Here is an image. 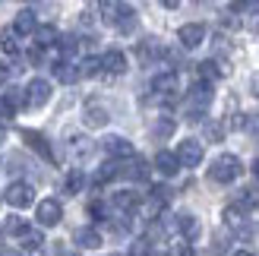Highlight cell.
<instances>
[{"label": "cell", "mask_w": 259, "mask_h": 256, "mask_svg": "<svg viewBox=\"0 0 259 256\" xmlns=\"http://www.w3.org/2000/svg\"><path fill=\"white\" fill-rule=\"evenodd\" d=\"M209 177L215 184H234L240 177V158L237 155H218L209 168Z\"/></svg>", "instance_id": "obj_1"}, {"label": "cell", "mask_w": 259, "mask_h": 256, "mask_svg": "<svg viewBox=\"0 0 259 256\" xmlns=\"http://www.w3.org/2000/svg\"><path fill=\"white\" fill-rule=\"evenodd\" d=\"M22 101H25V108H45L51 101V82L48 79H32L22 92Z\"/></svg>", "instance_id": "obj_2"}, {"label": "cell", "mask_w": 259, "mask_h": 256, "mask_svg": "<svg viewBox=\"0 0 259 256\" xmlns=\"http://www.w3.org/2000/svg\"><path fill=\"white\" fill-rule=\"evenodd\" d=\"M202 143L199 139H184V143L177 146V161H180V168H199L202 164Z\"/></svg>", "instance_id": "obj_3"}, {"label": "cell", "mask_w": 259, "mask_h": 256, "mask_svg": "<svg viewBox=\"0 0 259 256\" xmlns=\"http://www.w3.org/2000/svg\"><path fill=\"white\" fill-rule=\"evenodd\" d=\"M7 202L13 209H29L32 202H35V190L29 184H22V181H13L7 187Z\"/></svg>", "instance_id": "obj_4"}, {"label": "cell", "mask_w": 259, "mask_h": 256, "mask_svg": "<svg viewBox=\"0 0 259 256\" xmlns=\"http://www.w3.org/2000/svg\"><path fill=\"white\" fill-rule=\"evenodd\" d=\"M35 219L41 228H54L60 219H63V206L57 199H41L38 202V209H35Z\"/></svg>", "instance_id": "obj_5"}, {"label": "cell", "mask_w": 259, "mask_h": 256, "mask_svg": "<svg viewBox=\"0 0 259 256\" xmlns=\"http://www.w3.org/2000/svg\"><path fill=\"white\" fill-rule=\"evenodd\" d=\"M209 101H212V82H196L190 89V95H187V111H205L209 108Z\"/></svg>", "instance_id": "obj_6"}, {"label": "cell", "mask_w": 259, "mask_h": 256, "mask_svg": "<svg viewBox=\"0 0 259 256\" xmlns=\"http://www.w3.org/2000/svg\"><path fill=\"white\" fill-rule=\"evenodd\" d=\"M177 41L184 45V48H199V45L205 41V25H202V22H187V25H180Z\"/></svg>", "instance_id": "obj_7"}, {"label": "cell", "mask_w": 259, "mask_h": 256, "mask_svg": "<svg viewBox=\"0 0 259 256\" xmlns=\"http://www.w3.org/2000/svg\"><path fill=\"white\" fill-rule=\"evenodd\" d=\"M105 152H108L111 158H130V155H136L133 143H130V139H123V136H108V139H105Z\"/></svg>", "instance_id": "obj_8"}, {"label": "cell", "mask_w": 259, "mask_h": 256, "mask_svg": "<svg viewBox=\"0 0 259 256\" xmlns=\"http://www.w3.org/2000/svg\"><path fill=\"white\" fill-rule=\"evenodd\" d=\"M22 139H25V146L35 149V152H38V155H41L45 161H54V152H51L48 139H45L41 133H35V130H22Z\"/></svg>", "instance_id": "obj_9"}, {"label": "cell", "mask_w": 259, "mask_h": 256, "mask_svg": "<svg viewBox=\"0 0 259 256\" xmlns=\"http://www.w3.org/2000/svg\"><path fill=\"white\" fill-rule=\"evenodd\" d=\"M111 25H117L120 32H133L136 29V10L133 7H126V4H117V13H114V22Z\"/></svg>", "instance_id": "obj_10"}, {"label": "cell", "mask_w": 259, "mask_h": 256, "mask_svg": "<svg viewBox=\"0 0 259 256\" xmlns=\"http://www.w3.org/2000/svg\"><path fill=\"white\" fill-rule=\"evenodd\" d=\"M117 174L130 177V181H146V177H149V168H146V161H142V158L130 155V164H117Z\"/></svg>", "instance_id": "obj_11"}, {"label": "cell", "mask_w": 259, "mask_h": 256, "mask_svg": "<svg viewBox=\"0 0 259 256\" xmlns=\"http://www.w3.org/2000/svg\"><path fill=\"white\" fill-rule=\"evenodd\" d=\"M98 60H101V70H105V73L120 76L126 70V54H123V51H108V54L98 57Z\"/></svg>", "instance_id": "obj_12"}, {"label": "cell", "mask_w": 259, "mask_h": 256, "mask_svg": "<svg viewBox=\"0 0 259 256\" xmlns=\"http://www.w3.org/2000/svg\"><path fill=\"white\" fill-rule=\"evenodd\" d=\"M85 126H92V130H98V126L108 123V108L105 105H95V101H89L85 105Z\"/></svg>", "instance_id": "obj_13"}, {"label": "cell", "mask_w": 259, "mask_h": 256, "mask_svg": "<svg viewBox=\"0 0 259 256\" xmlns=\"http://www.w3.org/2000/svg\"><path fill=\"white\" fill-rule=\"evenodd\" d=\"M177 86H180L177 73H161V76H155V79H152V92H158V95H174Z\"/></svg>", "instance_id": "obj_14"}, {"label": "cell", "mask_w": 259, "mask_h": 256, "mask_svg": "<svg viewBox=\"0 0 259 256\" xmlns=\"http://www.w3.org/2000/svg\"><path fill=\"white\" fill-rule=\"evenodd\" d=\"M35 29H38L35 13H32V10H19L16 19H13V32H16V35H32Z\"/></svg>", "instance_id": "obj_15"}, {"label": "cell", "mask_w": 259, "mask_h": 256, "mask_svg": "<svg viewBox=\"0 0 259 256\" xmlns=\"http://www.w3.org/2000/svg\"><path fill=\"white\" fill-rule=\"evenodd\" d=\"M196 73H199L202 82H215V79H222V76L228 73V67H222V63H215V60H202L196 67Z\"/></svg>", "instance_id": "obj_16"}, {"label": "cell", "mask_w": 259, "mask_h": 256, "mask_svg": "<svg viewBox=\"0 0 259 256\" xmlns=\"http://www.w3.org/2000/svg\"><path fill=\"white\" fill-rule=\"evenodd\" d=\"M155 168H158L164 177H174L180 171V161H177L174 152H158V155H155Z\"/></svg>", "instance_id": "obj_17"}, {"label": "cell", "mask_w": 259, "mask_h": 256, "mask_svg": "<svg viewBox=\"0 0 259 256\" xmlns=\"http://www.w3.org/2000/svg\"><path fill=\"white\" fill-rule=\"evenodd\" d=\"M225 225L234 228V231L247 228V209H243V206H228L225 209Z\"/></svg>", "instance_id": "obj_18"}, {"label": "cell", "mask_w": 259, "mask_h": 256, "mask_svg": "<svg viewBox=\"0 0 259 256\" xmlns=\"http://www.w3.org/2000/svg\"><path fill=\"white\" fill-rule=\"evenodd\" d=\"M76 244L82 250H95V247H101V234L95 228H79V231H76Z\"/></svg>", "instance_id": "obj_19"}, {"label": "cell", "mask_w": 259, "mask_h": 256, "mask_svg": "<svg viewBox=\"0 0 259 256\" xmlns=\"http://www.w3.org/2000/svg\"><path fill=\"white\" fill-rule=\"evenodd\" d=\"M114 209H120V212L139 209V193H130V190H123V193H114Z\"/></svg>", "instance_id": "obj_20"}, {"label": "cell", "mask_w": 259, "mask_h": 256, "mask_svg": "<svg viewBox=\"0 0 259 256\" xmlns=\"http://www.w3.org/2000/svg\"><path fill=\"white\" fill-rule=\"evenodd\" d=\"M35 45L38 48H51V45H57V29L54 25H41V29H35Z\"/></svg>", "instance_id": "obj_21"}, {"label": "cell", "mask_w": 259, "mask_h": 256, "mask_svg": "<svg viewBox=\"0 0 259 256\" xmlns=\"http://www.w3.org/2000/svg\"><path fill=\"white\" fill-rule=\"evenodd\" d=\"M41 244H45V237H41V231H35V228H25L19 234V247L22 250H38Z\"/></svg>", "instance_id": "obj_22"}, {"label": "cell", "mask_w": 259, "mask_h": 256, "mask_svg": "<svg viewBox=\"0 0 259 256\" xmlns=\"http://www.w3.org/2000/svg\"><path fill=\"white\" fill-rule=\"evenodd\" d=\"M54 76H57V79H60V82H67V86H70V82H76V79H79V76H82V73H79V70H76V67H73V63H67V60H60V63H57V67H54Z\"/></svg>", "instance_id": "obj_23"}, {"label": "cell", "mask_w": 259, "mask_h": 256, "mask_svg": "<svg viewBox=\"0 0 259 256\" xmlns=\"http://www.w3.org/2000/svg\"><path fill=\"white\" fill-rule=\"evenodd\" d=\"M19 105H25V101H22V95H16V92H7L4 98H0V114H7V117H13V111H16Z\"/></svg>", "instance_id": "obj_24"}, {"label": "cell", "mask_w": 259, "mask_h": 256, "mask_svg": "<svg viewBox=\"0 0 259 256\" xmlns=\"http://www.w3.org/2000/svg\"><path fill=\"white\" fill-rule=\"evenodd\" d=\"M114 177H120V174H117V161H108V164H101V168L95 171V184L101 187V184L114 181Z\"/></svg>", "instance_id": "obj_25"}, {"label": "cell", "mask_w": 259, "mask_h": 256, "mask_svg": "<svg viewBox=\"0 0 259 256\" xmlns=\"http://www.w3.org/2000/svg\"><path fill=\"white\" fill-rule=\"evenodd\" d=\"M177 228H180V234H184V237H196V234H199V222L193 219V215H180V219H177Z\"/></svg>", "instance_id": "obj_26"}, {"label": "cell", "mask_w": 259, "mask_h": 256, "mask_svg": "<svg viewBox=\"0 0 259 256\" xmlns=\"http://www.w3.org/2000/svg\"><path fill=\"white\" fill-rule=\"evenodd\" d=\"M174 130H177V123H174L171 117H161V120H155V126H152V133L158 136V139H167V136H174Z\"/></svg>", "instance_id": "obj_27"}, {"label": "cell", "mask_w": 259, "mask_h": 256, "mask_svg": "<svg viewBox=\"0 0 259 256\" xmlns=\"http://www.w3.org/2000/svg\"><path fill=\"white\" fill-rule=\"evenodd\" d=\"M82 184H85V174H82V171H70V174H67V184H63V187H67V193H79Z\"/></svg>", "instance_id": "obj_28"}, {"label": "cell", "mask_w": 259, "mask_h": 256, "mask_svg": "<svg viewBox=\"0 0 259 256\" xmlns=\"http://www.w3.org/2000/svg\"><path fill=\"white\" fill-rule=\"evenodd\" d=\"M0 48H4L7 54H13V57L19 54V41H16V32H13V29H10L7 35H4V41H0Z\"/></svg>", "instance_id": "obj_29"}, {"label": "cell", "mask_w": 259, "mask_h": 256, "mask_svg": "<svg viewBox=\"0 0 259 256\" xmlns=\"http://www.w3.org/2000/svg\"><path fill=\"white\" fill-rule=\"evenodd\" d=\"M171 256H196L190 247V240H177V244H171V250H167Z\"/></svg>", "instance_id": "obj_30"}, {"label": "cell", "mask_w": 259, "mask_h": 256, "mask_svg": "<svg viewBox=\"0 0 259 256\" xmlns=\"http://www.w3.org/2000/svg\"><path fill=\"white\" fill-rule=\"evenodd\" d=\"M89 215H92V219L95 222H105V215H108V206H105V202H89Z\"/></svg>", "instance_id": "obj_31"}, {"label": "cell", "mask_w": 259, "mask_h": 256, "mask_svg": "<svg viewBox=\"0 0 259 256\" xmlns=\"http://www.w3.org/2000/svg\"><path fill=\"white\" fill-rule=\"evenodd\" d=\"M130 256H152V244L149 240H136V244L130 247Z\"/></svg>", "instance_id": "obj_32"}, {"label": "cell", "mask_w": 259, "mask_h": 256, "mask_svg": "<svg viewBox=\"0 0 259 256\" xmlns=\"http://www.w3.org/2000/svg\"><path fill=\"white\" fill-rule=\"evenodd\" d=\"M205 136H209V139H222L225 136V123H205Z\"/></svg>", "instance_id": "obj_33"}, {"label": "cell", "mask_w": 259, "mask_h": 256, "mask_svg": "<svg viewBox=\"0 0 259 256\" xmlns=\"http://www.w3.org/2000/svg\"><path fill=\"white\" fill-rule=\"evenodd\" d=\"M25 228H29V225H25L22 219H10V222H7V231H10V234H16V237L25 231Z\"/></svg>", "instance_id": "obj_34"}, {"label": "cell", "mask_w": 259, "mask_h": 256, "mask_svg": "<svg viewBox=\"0 0 259 256\" xmlns=\"http://www.w3.org/2000/svg\"><path fill=\"white\" fill-rule=\"evenodd\" d=\"M79 73H82V76H95V73H101V60H85Z\"/></svg>", "instance_id": "obj_35"}, {"label": "cell", "mask_w": 259, "mask_h": 256, "mask_svg": "<svg viewBox=\"0 0 259 256\" xmlns=\"http://www.w3.org/2000/svg\"><path fill=\"white\" fill-rule=\"evenodd\" d=\"M247 126H250V133H256V136H259V114H253Z\"/></svg>", "instance_id": "obj_36"}, {"label": "cell", "mask_w": 259, "mask_h": 256, "mask_svg": "<svg viewBox=\"0 0 259 256\" xmlns=\"http://www.w3.org/2000/svg\"><path fill=\"white\" fill-rule=\"evenodd\" d=\"M10 79V67H7V63H0V86H4Z\"/></svg>", "instance_id": "obj_37"}, {"label": "cell", "mask_w": 259, "mask_h": 256, "mask_svg": "<svg viewBox=\"0 0 259 256\" xmlns=\"http://www.w3.org/2000/svg\"><path fill=\"white\" fill-rule=\"evenodd\" d=\"M161 4H164L167 10H177V7H180V0H161Z\"/></svg>", "instance_id": "obj_38"}, {"label": "cell", "mask_w": 259, "mask_h": 256, "mask_svg": "<svg viewBox=\"0 0 259 256\" xmlns=\"http://www.w3.org/2000/svg\"><path fill=\"white\" fill-rule=\"evenodd\" d=\"M250 89H253V95H259V76H253V86Z\"/></svg>", "instance_id": "obj_39"}, {"label": "cell", "mask_w": 259, "mask_h": 256, "mask_svg": "<svg viewBox=\"0 0 259 256\" xmlns=\"http://www.w3.org/2000/svg\"><path fill=\"white\" fill-rule=\"evenodd\" d=\"M234 256H256V253H250V250H237Z\"/></svg>", "instance_id": "obj_40"}, {"label": "cell", "mask_w": 259, "mask_h": 256, "mask_svg": "<svg viewBox=\"0 0 259 256\" xmlns=\"http://www.w3.org/2000/svg\"><path fill=\"white\" fill-rule=\"evenodd\" d=\"M0 256H19V253H13V250H0Z\"/></svg>", "instance_id": "obj_41"}, {"label": "cell", "mask_w": 259, "mask_h": 256, "mask_svg": "<svg viewBox=\"0 0 259 256\" xmlns=\"http://www.w3.org/2000/svg\"><path fill=\"white\" fill-rule=\"evenodd\" d=\"M253 174H256V177H259V158H256V161H253Z\"/></svg>", "instance_id": "obj_42"}, {"label": "cell", "mask_w": 259, "mask_h": 256, "mask_svg": "<svg viewBox=\"0 0 259 256\" xmlns=\"http://www.w3.org/2000/svg\"><path fill=\"white\" fill-rule=\"evenodd\" d=\"M0 136H4V133H0Z\"/></svg>", "instance_id": "obj_43"}]
</instances>
